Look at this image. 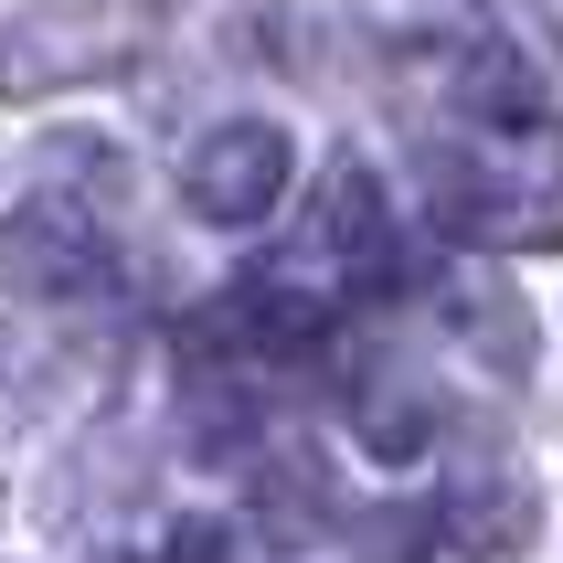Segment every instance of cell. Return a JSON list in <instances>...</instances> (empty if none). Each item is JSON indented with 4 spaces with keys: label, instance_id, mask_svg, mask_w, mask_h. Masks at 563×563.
<instances>
[{
    "label": "cell",
    "instance_id": "277c9868",
    "mask_svg": "<svg viewBox=\"0 0 563 563\" xmlns=\"http://www.w3.org/2000/svg\"><path fill=\"white\" fill-rule=\"evenodd\" d=\"M128 54H139V22H118V11H22L0 32V96L86 86V75H107Z\"/></svg>",
    "mask_w": 563,
    "mask_h": 563
},
{
    "label": "cell",
    "instance_id": "5b68a950",
    "mask_svg": "<svg viewBox=\"0 0 563 563\" xmlns=\"http://www.w3.org/2000/svg\"><path fill=\"white\" fill-rule=\"evenodd\" d=\"M446 542L478 563H510L542 542V489L521 457H500V446H478V457H457V478H446Z\"/></svg>",
    "mask_w": 563,
    "mask_h": 563
},
{
    "label": "cell",
    "instance_id": "7a4b0ae2",
    "mask_svg": "<svg viewBox=\"0 0 563 563\" xmlns=\"http://www.w3.org/2000/svg\"><path fill=\"white\" fill-rule=\"evenodd\" d=\"M287 181H298V139L277 118H223V128H202L181 150V213L223 223V234L266 223L287 202Z\"/></svg>",
    "mask_w": 563,
    "mask_h": 563
},
{
    "label": "cell",
    "instance_id": "30bf717a",
    "mask_svg": "<svg viewBox=\"0 0 563 563\" xmlns=\"http://www.w3.org/2000/svg\"><path fill=\"white\" fill-rule=\"evenodd\" d=\"M159 563H234V532L223 521H181V532L159 542Z\"/></svg>",
    "mask_w": 563,
    "mask_h": 563
},
{
    "label": "cell",
    "instance_id": "3957f363",
    "mask_svg": "<svg viewBox=\"0 0 563 563\" xmlns=\"http://www.w3.org/2000/svg\"><path fill=\"white\" fill-rule=\"evenodd\" d=\"M0 287H11V298H43V309L107 298V287H118V255L96 234V202H75V191L22 202V213L0 223Z\"/></svg>",
    "mask_w": 563,
    "mask_h": 563
},
{
    "label": "cell",
    "instance_id": "6da1fadb",
    "mask_svg": "<svg viewBox=\"0 0 563 563\" xmlns=\"http://www.w3.org/2000/svg\"><path fill=\"white\" fill-rule=\"evenodd\" d=\"M287 277L319 287L330 309H341V298H373V287L394 277V202H383V181L362 159H330L309 181V223H298V245H287Z\"/></svg>",
    "mask_w": 563,
    "mask_h": 563
},
{
    "label": "cell",
    "instance_id": "8992f818",
    "mask_svg": "<svg viewBox=\"0 0 563 563\" xmlns=\"http://www.w3.org/2000/svg\"><path fill=\"white\" fill-rule=\"evenodd\" d=\"M446 330H457L468 351H489L500 383L532 373V319H521V298H510L500 277H457V287H446Z\"/></svg>",
    "mask_w": 563,
    "mask_h": 563
},
{
    "label": "cell",
    "instance_id": "ba28073f",
    "mask_svg": "<svg viewBox=\"0 0 563 563\" xmlns=\"http://www.w3.org/2000/svg\"><path fill=\"white\" fill-rule=\"evenodd\" d=\"M330 478H319V457H277L266 468V532L277 542H298V532H330Z\"/></svg>",
    "mask_w": 563,
    "mask_h": 563
},
{
    "label": "cell",
    "instance_id": "52a82bcc",
    "mask_svg": "<svg viewBox=\"0 0 563 563\" xmlns=\"http://www.w3.org/2000/svg\"><path fill=\"white\" fill-rule=\"evenodd\" d=\"M351 415H362V446H373V457H426V437H437L426 383H394V373L362 383V394H351Z\"/></svg>",
    "mask_w": 563,
    "mask_h": 563
},
{
    "label": "cell",
    "instance_id": "9c48e42d",
    "mask_svg": "<svg viewBox=\"0 0 563 563\" xmlns=\"http://www.w3.org/2000/svg\"><path fill=\"white\" fill-rule=\"evenodd\" d=\"M43 373H54V351L0 330V426H32V415H43Z\"/></svg>",
    "mask_w": 563,
    "mask_h": 563
},
{
    "label": "cell",
    "instance_id": "8fae6325",
    "mask_svg": "<svg viewBox=\"0 0 563 563\" xmlns=\"http://www.w3.org/2000/svg\"><path fill=\"white\" fill-rule=\"evenodd\" d=\"M139 11H159V0H139Z\"/></svg>",
    "mask_w": 563,
    "mask_h": 563
}]
</instances>
